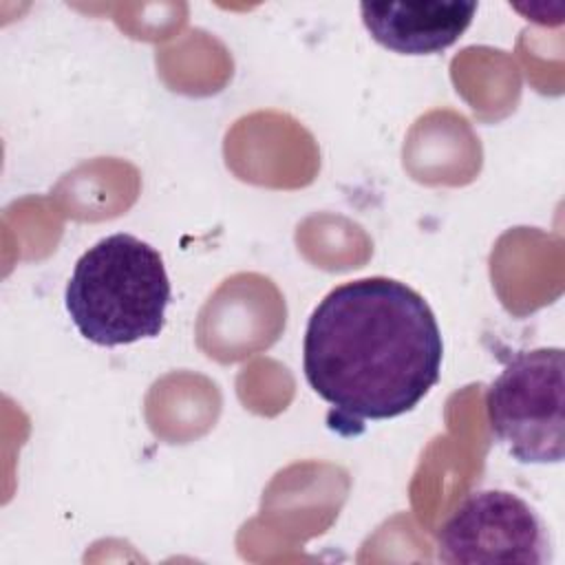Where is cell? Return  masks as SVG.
Returning a JSON list of instances; mask_svg holds the SVG:
<instances>
[{"label": "cell", "instance_id": "6da1fadb", "mask_svg": "<svg viewBox=\"0 0 565 565\" xmlns=\"http://www.w3.org/2000/svg\"><path fill=\"white\" fill-rule=\"evenodd\" d=\"M441 358L430 305L386 276L333 287L311 311L302 340L305 380L329 404L327 426L342 437L413 411L439 382Z\"/></svg>", "mask_w": 565, "mask_h": 565}, {"label": "cell", "instance_id": "7a4b0ae2", "mask_svg": "<svg viewBox=\"0 0 565 565\" xmlns=\"http://www.w3.org/2000/svg\"><path fill=\"white\" fill-rule=\"evenodd\" d=\"M170 298L172 287L161 254L126 232L88 247L77 258L64 291L73 324L97 347L157 338Z\"/></svg>", "mask_w": 565, "mask_h": 565}, {"label": "cell", "instance_id": "3957f363", "mask_svg": "<svg viewBox=\"0 0 565 565\" xmlns=\"http://www.w3.org/2000/svg\"><path fill=\"white\" fill-rule=\"evenodd\" d=\"M563 349L516 351L486 391L492 435L519 463L563 461Z\"/></svg>", "mask_w": 565, "mask_h": 565}, {"label": "cell", "instance_id": "277c9868", "mask_svg": "<svg viewBox=\"0 0 565 565\" xmlns=\"http://www.w3.org/2000/svg\"><path fill=\"white\" fill-rule=\"evenodd\" d=\"M545 527L519 494L479 490L468 494L437 534L444 563H545Z\"/></svg>", "mask_w": 565, "mask_h": 565}, {"label": "cell", "instance_id": "5b68a950", "mask_svg": "<svg viewBox=\"0 0 565 565\" xmlns=\"http://www.w3.org/2000/svg\"><path fill=\"white\" fill-rule=\"evenodd\" d=\"M362 22L371 38L404 55H433L452 46L470 26L475 0L362 2Z\"/></svg>", "mask_w": 565, "mask_h": 565}]
</instances>
